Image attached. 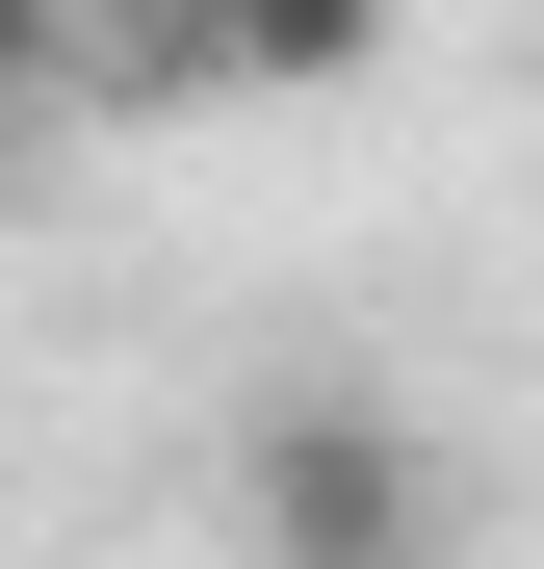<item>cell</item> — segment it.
<instances>
[{
    "instance_id": "cell-3",
    "label": "cell",
    "mask_w": 544,
    "mask_h": 569,
    "mask_svg": "<svg viewBox=\"0 0 544 569\" xmlns=\"http://www.w3.org/2000/svg\"><path fill=\"white\" fill-rule=\"evenodd\" d=\"M52 27H130V0H52Z\"/></svg>"
},
{
    "instance_id": "cell-2",
    "label": "cell",
    "mask_w": 544,
    "mask_h": 569,
    "mask_svg": "<svg viewBox=\"0 0 544 569\" xmlns=\"http://www.w3.org/2000/svg\"><path fill=\"white\" fill-rule=\"evenodd\" d=\"M52 104H78V27H52V0H0V156H27Z\"/></svg>"
},
{
    "instance_id": "cell-1",
    "label": "cell",
    "mask_w": 544,
    "mask_h": 569,
    "mask_svg": "<svg viewBox=\"0 0 544 569\" xmlns=\"http://www.w3.org/2000/svg\"><path fill=\"white\" fill-rule=\"evenodd\" d=\"M234 492H259V569H441V543H467L441 440L363 415V389H286V415L234 440Z\"/></svg>"
}]
</instances>
